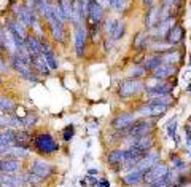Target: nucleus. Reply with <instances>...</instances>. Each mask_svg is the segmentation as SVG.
<instances>
[{"instance_id":"obj_3","label":"nucleus","mask_w":191,"mask_h":187,"mask_svg":"<svg viewBox=\"0 0 191 187\" xmlns=\"http://www.w3.org/2000/svg\"><path fill=\"white\" fill-rule=\"evenodd\" d=\"M143 88V83L139 80V78H126L119 83V88H118V93L123 99H128L129 96L136 95Z\"/></svg>"},{"instance_id":"obj_38","label":"nucleus","mask_w":191,"mask_h":187,"mask_svg":"<svg viewBox=\"0 0 191 187\" xmlns=\"http://www.w3.org/2000/svg\"><path fill=\"white\" fill-rule=\"evenodd\" d=\"M172 165H174L177 170H181V168H185V163L181 162L177 155H172Z\"/></svg>"},{"instance_id":"obj_6","label":"nucleus","mask_w":191,"mask_h":187,"mask_svg":"<svg viewBox=\"0 0 191 187\" xmlns=\"http://www.w3.org/2000/svg\"><path fill=\"white\" fill-rule=\"evenodd\" d=\"M137 115H143V117H159L162 114H166L167 106H161V104H155V102L148 101L147 104H142L137 109Z\"/></svg>"},{"instance_id":"obj_31","label":"nucleus","mask_w":191,"mask_h":187,"mask_svg":"<svg viewBox=\"0 0 191 187\" xmlns=\"http://www.w3.org/2000/svg\"><path fill=\"white\" fill-rule=\"evenodd\" d=\"M124 35V22L121 21V19H116V24L113 27V31H111V39L113 40H119L121 37Z\"/></svg>"},{"instance_id":"obj_16","label":"nucleus","mask_w":191,"mask_h":187,"mask_svg":"<svg viewBox=\"0 0 191 187\" xmlns=\"http://www.w3.org/2000/svg\"><path fill=\"white\" fill-rule=\"evenodd\" d=\"M183 37H185L183 27H181L180 24H174L170 27V31L167 32L166 39H167V43L169 45H177V43H180V42L183 40Z\"/></svg>"},{"instance_id":"obj_43","label":"nucleus","mask_w":191,"mask_h":187,"mask_svg":"<svg viewBox=\"0 0 191 187\" xmlns=\"http://www.w3.org/2000/svg\"><path fill=\"white\" fill-rule=\"evenodd\" d=\"M99 187H110V184H108V181L102 179V181L99 182Z\"/></svg>"},{"instance_id":"obj_14","label":"nucleus","mask_w":191,"mask_h":187,"mask_svg":"<svg viewBox=\"0 0 191 187\" xmlns=\"http://www.w3.org/2000/svg\"><path fill=\"white\" fill-rule=\"evenodd\" d=\"M88 18L92 24H99L104 18V8H102L96 0H89V7H88Z\"/></svg>"},{"instance_id":"obj_9","label":"nucleus","mask_w":191,"mask_h":187,"mask_svg":"<svg viewBox=\"0 0 191 187\" xmlns=\"http://www.w3.org/2000/svg\"><path fill=\"white\" fill-rule=\"evenodd\" d=\"M21 170V160L16 157H2L0 158V173H18Z\"/></svg>"},{"instance_id":"obj_33","label":"nucleus","mask_w":191,"mask_h":187,"mask_svg":"<svg viewBox=\"0 0 191 187\" xmlns=\"http://www.w3.org/2000/svg\"><path fill=\"white\" fill-rule=\"evenodd\" d=\"M147 40H148V35L140 32V34H137L136 40H134V46H136L137 50H140V48H143V46H147Z\"/></svg>"},{"instance_id":"obj_18","label":"nucleus","mask_w":191,"mask_h":187,"mask_svg":"<svg viewBox=\"0 0 191 187\" xmlns=\"http://www.w3.org/2000/svg\"><path fill=\"white\" fill-rule=\"evenodd\" d=\"M159 22H161V8L151 7L145 16V26L148 29H151V27H155L156 24H159Z\"/></svg>"},{"instance_id":"obj_32","label":"nucleus","mask_w":191,"mask_h":187,"mask_svg":"<svg viewBox=\"0 0 191 187\" xmlns=\"http://www.w3.org/2000/svg\"><path fill=\"white\" fill-rule=\"evenodd\" d=\"M167 134H169V138L175 139V142H178V139H177V118H172L169 121V125H167Z\"/></svg>"},{"instance_id":"obj_45","label":"nucleus","mask_w":191,"mask_h":187,"mask_svg":"<svg viewBox=\"0 0 191 187\" xmlns=\"http://www.w3.org/2000/svg\"><path fill=\"white\" fill-rule=\"evenodd\" d=\"M153 2H155V0H143V3H145V5H153Z\"/></svg>"},{"instance_id":"obj_37","label":"nucleus","mask_w":191,"mask_h":187,"mask_svg":"<svg viewBox=\"0 0 191 187\" xmlns=\"http://www.w3.org/2000/svg\"><path fill=\"white\" fill-rule=\"evenodd\" d=\"M145 74V69L143 67H134L131 72H129V75H131V78H137V77H140Z\"/></svg>"},{"instance_id":"obj_17","label":"nucleus","mask_w":191,"mask_h":187,"mask_svg":"<svg viewBox=\"0 0 191 187\" xmlns=\"http://www.w3.org/2000/svg\"><path fill=\"white\" fill-rule=\"evenodd\" d=\"M24 46L27 50V53L30 56H35V54H40V39L37 35H26L24 39Z\"/></svg>"},{"instance_id":"obj_1","label":"nucleus","mask_w":191,"mask_h":187,"mask_svg":"<svg viewBox=\"0 0 191 187\" xmlns=\"http://www.w3.org/2000/svg\"><path fill=\"white\" fill-rule=\"evenodd\" d=\"M32 146L41 155H49L59 150V142L49 133H38L32 139Z\"/></svg>"},{"instance_id":"obj_30","label":"nucleus","mask_w":191,"mask_h":187,"mask_svg":"<svg viewBox=\"0 0 191 187\" xmlns=\"http://www.w3.org/2000/svg\"><path fill=\"white\" fill-rule=\"evenodd\" d=\"M58 3H59L60 10H62V13H64V18H66V19H70L72 18V5H73V2L72 0H58Z\"/></svg>"},{"instance_id":"obj_19","label":"nucleus","mask_w":191,"mask_h":187,"mask_svg":"<svg viewBox=\"0 0 191 187\" xmlns=\"http://www.w3.org/2000/svg\"><path fill=\"white\" fill-rule=\"evenodd\" d=\"M175 74V67L172 66V64H159L155 71H153V74H151V77L153 78H167V77H170V75H174Z\"/></svg>"},{"instance_id":"obj_42","label":"nucleus","mask_w":191,"mask_h":187,"mask_svg":"<svg viewBox=\"0 0 191 187\" xmlns=\"http://www.w3.org/2000/svg\"><path fill=\"white\" fill-rule=\"evenodd\" d=\"M97 3H99V5L102 7V8H105V7H108V2H107V0H96Z\"/></svg>"},{"instance_id":"obj_22","label":"nucleus","mask_w":191,"mask_h":187,"mask_svg":"<svg viewBox=\"0 0 191 187\" xmlns=\"http://www.w3.org/2000/svg\"><path fill=\"white\" fill-rule=\"evenodd\" d=\"M140 181H143V173L142 171H137V170H129L128 174L123 176V182L128 186H134V184H139Z\"/></svg>"},{"instance_id":"obj_36","label":"nucleus","mask_w":191,"mask_h":187,"mask_svg":"<svg viewBox=\"0 0 191 187\" xmlns=\"http://www.w3.org/2000/svg\"><path fill=\"white\" fill-rule=\"evenodd\" d=\"M10 127V115L0 114V128H8Z\"/></svg>"},{"instance_id":"obj_5","label":"nucleus","mask_w":191,"mask_h":187,"mask_svg":"<svg viewBox=\"0 0 191 187\" xmlns=\"http://www.w3.org/2000/svg\"><path fill=\"white\" fill-rule=\"evenodd\" d=\"M167 173H169V166L164 165V163H156L155 166H151L150 170H147L145 173H143V181L151 186L153 182L162 179Z\"/></svg>"},{"instance_id":"obj_44","label":"nucleus","mask_w":191,"mask_h":187,"mask_svg":"<svg viewBox=\"0 0 191 187\" xmlns=\"http://www.w3.org/2000/svg\"><path fill=\"white\" fill-rule=\"evenodd\" d=\"M97 174V170H89L88 171V176H96Z\"/></svg>"},{"instance_id":"obj_25","label":"nucleus","mask_w":191,"mask_h":187,"mask_svg":"<svg viewBox=\"0 0 191 187\" xmlns=\"http://www.w3.org/2000/svg\"><path fill=\"white\" fill-rule=\"evenodd\" d=\"M15 144V130H3L0 131V146H13Z\"/></svg>"},{"instance_id":"obj_35","label":"nucleus","mask_w":191,"mask_h":187,"mask_svg":"<svg viewBox=\"0 0 191 187\" xmlns=\"http://www.w3.org/2000/svg\"><path fill=\"white\" fill-rule=\"evenodd\" d=\"M115 24H116V19H113V18H110V19H107L104 22V31L107 32V35H111V31H113Z\"/></svg>"},{"instance_id":"obj_39","label":"nucleus","mask_w":191,"mask_h":187,"mask_svg":"<svg viewBox=\"0 0 191 187\" xmlns=\"http://www.w3.org/2000/svg\"><path fill=\"white\" fill-rule=\"evenodd\" d=\"M5 51V27L0 26V51Z\"/></svg>"},{"instance_id":"obj_26","label":"nucleus","mask_w":191,"mask_h":187,"mask_svg":"<svg viewBox=\"0 0 191 187\" xmlns=\"http://www.w3.org/2000/svg\"><path fill=\"white\" fill-rule=\"evenodd\" d=\"M159 64H162V58H161V54H155V56H150V58H147L145 61H143V64H142V67L145 69H150V71H155V69L159 66Z\"/></svg>"},{"instance_id":"obj_29","label":"nucleus","mask_w":191,"mask_h":187,"mask_svg":"<svg viewBox=\"0 0 191 187\" xmlns=\"http://www.w3.org/2000/svg\"><path fill=\"white\" fill-rule=\"evenodd\" d=\"M161 58H162V63L164 64H172V66H174L175 63H178L180 53L177 50H172V51H167V53L161 54Z\"/></svg>"},{"instance_id":"obj_28","label":"nucleus","mask_w":191,"mask_h":187,"mask_svg":"<svg viewBox=\"0 0 191 187\" xmlns=\"http://www.w3.org/2000/svg\"><path fill=\"white\" fill-rule=\"evenodd\" d=\"M150 102L161 104V106H169L174 102V98H172V95H155L150 98Z\"/></svg>"},{"instance_id":"obj_41","label":"nucleus","mask_w":191,"mask_h":187,"mask_svg":"<svg viewBox=\"0 0 191 187\" xmlns=\"http://www.w3.org/2000/svg\"><path fill=\"white\" fill-rule=\"evenodd\" d=\"M108 2V7L113 8V10H118V0H107Z\"/></svg>"},{"instance_id":"obj_13","label":"nucleus","mask_w":191,"mask_h":187,"mask_svg":"<svg viewBox=\"0 0 191 187\" xmlns=\"http://www.w3.org/2000/svg\"><path fill=\"white\" fill-rule=\"evenodd\" d=\"M30 67L37 75H49V67L46 66L45 58L41 54L30 56Z\"/></svg>"},{"instance_id":"obj_15","label":"nucleus","mask_w":191,"mask_h":187,"mask_svg":"<svg viewBox=\"0 0 191 187\" xmlns=\"http://www.w3.org/2000/svg\"><path fill=\"white\" fill-rule=\"evenodd\" d=\"M32 139H34V136L30 134L29 130H18V131H15V144L13 146L21 149H29Z\"/></svg>"},{"instance_id":"obj_4","label":"nucleus","mask_w":191,"mask_h":187,"mask_svg":"<svg viewBox=\"0 0 191 187\" xmlns=\"http://www.w3.org/2000/svg\"><path fill=\"white\" fill-rule=\"evenodd\" d=\"M29 171L32 174H35L37 177H40V179H46V177H49L53 174V166H51L49 162L43 160V158H37V160L32 162V165L29 168Z\"/></svg>"},{"instance_id":"obj_2","label":"nucleus","mask_w":191,"mask_h":187,"mask_svg":"<svg viewBox=\"0 0 191 187\" xmlns=\"http://www.w3.org/2000/svg\"><path fill=\"white\" fill-rule=\"evenodd\" d=\"M10 66L15 72H18L22 78H26V80H30V82H37L38 78H37V74L32 71L30 64L24 63L22 59H19V56L16 53H11L10 54Z\"/></svg>"},{"instance_id":"obj_11","label":"nucleus","mask_w":191,"mask_h":187,"mask_svg":"<svg viewBox=\"0 0 191 187\" xmlns=\"http://www.w3.org/2000/svg\"><path fill=\"white\" fill-rule=\"evenodd\" d=\"M45 19L48 21V26L51 29V34H53L54 40L64 42V22H60V21L56 19V18L53 16V13H51L49 16H46Z\"/></svg>"},{"instance_id":"obj_40","label":"nucleus","mask_w":191,"mask_h":187,"mask_svg":"<svg viewBox=\"0 0 191 187\" xmlns=\"http://www.w3.org/2000/svg\"><path fill=\"white\" fill-rule=\"evenodd\" d=\"M3 71H7V63L2 56V51H0V72H3Z\"/></svg>"},{"instance_id":"obj_24","label":"nucleus","mask_w":191,"mask_h":187,"mask_svg":"<svg viewBox=\"0 0 191 187\" xmlns=\"http://www.w3.org/2000/svg\"><path fill=\"white\" fill-rule=\"evenodd\" d=\"M16 109V102L8 96H0V110L3 114H11Z\"/></svg>"},{"instance_id":"obj_21","label":"nucleus","mask_w":191,"mask_h":187,"mask_svg":"<svg viewBox=\"0 0 191 187\" xmlns=\"http://www.w3.org/2000/svg\"><path fill=\"white\" fill-rule=\"evenodd\" d=\"M172 90H174V85L172 83H159V85H153L147 88V93L151 96L155 95H170Z\"/></svg>"},{"instance_id":"obj_7","label":"nucleus","mask_w":191,"mask_h":187,"mask_svg":"<svg viewBox=\"0 0 191 187\" xmlns=\"http://www.w3.org/2000/svg\"><path fill=\"white\" fill-rule=\"evenodd\" d=\"M137 118V114H134V112H124V114H119L116 115L113 120H111V127L115 130H124L128 128L129 125H132L134 121Z\"/></svg>"},{"instance_id":"obj_27","label":"nucleus","mask_w":191,"mask_h":187,"mask_svg":"<svg viewBox=\"0 0 191 187\" xmlns=\"http://www.w3.org/2000/svg\"><path fill=\"white\" fill-rule=\"evenodd\" d=\"M108 163L115 165V163H124V149H113L108 153Z\"/></svg>"},{"instance_id":"obj_10","label":"nucleus","mask_w":191,"mask_h":187,"mask_svg":"<svg viewBox=\"0 0 191 187\" xmlns=\"http://www.w3.org/2000/svg\"><path fill=\"white\" fill-rule=\"evenodd\" d=\"M158 160H159V155H158L156 152H148L147 155L142 158V160H139V162L136 163V166H134V170L145 173L147 170H150L151 166H155L156 163H159Z\"/></svg>"},{"instance_id":"obj_12","label":"nucleus","mask_w":191,"mask_h":187,"mask_svg":"<svg viewBox=\"0 0 191 187\" xmlns=\"http://www.w3.org/2000/svg\"><path fill=\"white\" fill-rule=\"evenodd\" d=\"M86 45V27L83 24L75 26V53L77 56H83Z\"/></svg>"},{"instance_id":"obj_47","label":"nucleus","mask_w":191,"mask_h":187,"mask_svg":"<svg viewBox=\"0 0 191 187\" xmlns=\"http://www.w3.org/2000/svg\"><path fill=\"white\" fill-rule=\"evenodd\" d=\"M0 187H2V186H0Z\"/></svg>"},{"instance_id":"obj_23","label":"nucleus","mask_w":191,"mask_h":187,"mask_svg":"<svg viewBox=\"0 0 191 187\" xmlns=\"http://www.w3.org/2000/svg\"><path fill=\"white\" fill-rule=\"evenodd\" d=\"M40 54L45 58V63H46V66L49 67V71H54V69L59 67V61H58V58H56V53L53 51V48H49L48 51L40 53Z\"/></svg>"},{"instance_id":"obj_34","label":"nucleus","mask_w":191,"mask_h":187,"mask_svg":"<svg viewBox=\"0 0 191 187\" xmlns=\"http://www.w3.org/2000/svg\"><path fill=\"white\" fill-rule=\"evenodd\" d=\"M73 136H75V127L70 123V125H67V127L62 130V139L64 141H72Z\"/></svg>"},{"instance_id":"obj_8","label":"nucleus","mask_w":191,"mask_h":187,"mask_svg":"<svg viewBox=\"0 0 191 187\" xmlns=\"http://www.w3.org/2000/svg\"><path fill=\"white\" fill-rule=\"evenodd\" d=\"M16 15H18V19H19L26 27H34L37 24V19H35V15H34V8H29V7H18L16 10Z\"/></svg>"},{"instance_id":"obj_20","label":"nucleus","mask_w":191,"mask_h":187,"mask_svg":"<svg viewBox=\"0 0 191 187\" xmlns=\"http://www.w3.org/2000/svg\"><path fill=\"white\" fill-rule=\"evenodd\" d=\"M129 142H131V147H137V149H142V150H147V152H150V149L153 147V139L150 134L136 138V139H129Z\"/></svg>"},{"instance_id":"obj_46","label":"nucleus","mask_w":191,"mask_h":187,"mask_svg":"<svg viewBox=\"0 0 191 187\" xmlns=\"http://www.w3.org/2000/svg\"><path fill=\"white\" fill-rule=\"evenodd\" d=\"M180 187H191V184H183V186H180Z\"/></svg>"}]
</instances>
